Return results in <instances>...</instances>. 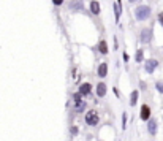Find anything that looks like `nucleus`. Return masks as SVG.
Here are the masks:
<instances>
[{"mask_svg":"<svg viewBox=\"0 0 163 141\" xmlns=\"http://www.w3.org/2000/svg\"><path fill=\"white\" fill-rule=\"evenodd\" d=\"M135 13H136V18L139 21H144L150 16V8L149 6H138L136 10H135Z\"/></svg>","mask_w":163,"mask_h":141,"instance_id":"obj_1","label":"nucleus"},{"mask_svg":"<svg viewBox=\"0 0 163 141\" xmlns=\"http://www.w3.org/2000/svg\"><path fill=\"white\" fill-rule=\"evenodd\" d=\"M86 122L89 125H97L98 124V114H97L95 111H89L86 114Z\"/></svg>","mask_w":163,"mask_h":141,"instance_id":"obj_2","label":"nucleus"},{"mask_svg":"<svg viewBox=\"0 0 163 141\" xmlns=\"http://www.w3.org/2000/svg\"><path fill=\"white\" fill-rule=\"evenodd\" d=\"M150 40H152V30H150V29H144L141 32V41L143 43H149Z\"/></svg>","mask_w":163,"mask_h":141,"instance_id":"obj_3","label":"nucleus"},{"mask_svg":"<svg viewBox=\"0 0 163 141\" xmlns=\"http://www.w3.org/2000/svg\"><path fill=\"white\" fill-rule=\"evenodd\" d=\"M158 67V62L155 60V59H150V60H147L146 62V72L147 73H152L155 68H157Z\"/></svg>","mask_w":163,"mask_h":141,"instance_id":"obj_4","label":"nucleus"},{"mask_svg":"<svg viewBox=\"0 0 163 141\" xmlns=\"http://www.w3.org/2000/svg\"><path fill=\"white\" fill-rule=\"evenodd\" d=\"M83 8H84V3L81 2V0H71V2H70V10L79 11V10H83Z\"/></svg>","mask_w":163,"mask_h":141,"instance_id":"obj_5","label":"nucleus"},{"mask_svg":"<svg viewBox=\"0 0 163 141\" xmlns=\"http://www.w3.org/2000/svg\"><path fill=\"white\" fill-rule=\"evenodd\" d=\"M147 128H149L150 135H155V133H157V120L149 119V122H147Z\"/></svg>","mask_w":163,"mask_h":141,"instance_id":"obj_6","label":"nucleus"},{"mask_svg":"<svg viewBox=\"0 0 163 141\" xmlns=\"http://www.w3.org/2000/svg\"><path fill=\"white\" fill-rule=\"evenodd\" d=\"M149 116H150V108L147 106V105H143V108H141V119L147 120V119H149Z\"/></svg>","mask_w":163,"mask_h":141,"instance_id":"obj_7","label":"nucleus"},{"mask_svg":"<svg viewBox=\"0 0 163 141\" xmlns=\"http://www.w3.org/2000/svg\"><path fill=\"white\" fill-rule=\"evenodd\" d=\"M104 94H106V84H104V83H100L98 86H97V95H98V97H103Z\"/></svg>","mask_w":163,"mask_h":141,"instance_id":"obj_8","label":"nucleus"},{"mask_svg":"<svg viewBox=\"0 0 163 141\" xmlns=\"http://www.w3.org/2000/svg\"><path fill=\"white\" fill-rule=\"evenodd\" d=\"M89 92H90V84H83V86H81V87H79V94H81V95H86V94H89Z\"/></svg>","mask_w":163,"mask_h":141,"instance_id":"obj_9","label":"nucleus"},{"mask_svg":"<svg viewBox=\"0 0 163 141\" xmlns=\"http://www.w3.org/2000/svg\"><path fill=\"white\" fill-rule=\"evenodd\" d=\"M76 101V111H84V108H86V103H84V101L83 100H81V98H78V100H75Z\"/></svg>","mask_w":163,"mask_h":141,"instance_id":"obj_10","label":"nucleus"},{"mask_svg":"<svg viewBox=\"0 0 163 141\" xmlns=\"http://www.w3.org/2000/svg\"><path fill=\"white\" fill-rule=\"evenodd\" d=\"M106 72H108V65L106 64H102V65L98 67V75L102 76V78L106 76Z\"/></svg>","mask_w":163,"mask_h":141,"instance_id":"obj_11","label":"nucleus"},{"mask_svg":"<svg viewBox=\"0 0 163 141\" xmlns=\"http://www.w3.org/2000/svg\"><path fill=\"white\" fill-rule=\"evenodd\" d=\"M90 11H92L94 14H98V13H100V5H98L97 2H92V3H90Z\"/></svg>","mask_w":163,"mask_h":141,"instance_id":"obj_12","label":"nucleus"},{"mask_svg":"<svg viewBox=\"0 0 163 141\" xmlns=\"http://www.w3.org/2000/svg\"><path fill=\"white\" fill-rule=\"evenodd\" d=\"M98 49H100V52L106 54V52H108V45H106V41H100V45H98Z\"/></svg>","mask_w":163,"mask_h":141,"instance_id":"obj_13","label":"nucleus"},{"mask_svg":"<svg viewBox=\"0 0 163 141\" xmlns=\"http://www.w3.org/2000/svg\"><path fill=\"white\" fill-rule=\"evenodd\" d=\"M136 100H138V92L135 91L133 94H131V100H130V103H131V105H135V103H136Z\"/></svg>","mask_w":163,"mask_h":141,"instance_id":"obj_14","label":"nucleus"},{"mask_svg":"<svg viewBox=\"0 0 163 141\" xmlns=\"http://www.w3.org/2000/svg\"><path fill=\"white\" fill-rule=\"evenodd\" d=\"M136 62H143V51L141 49L136 52Z\"/></svg>","mask_w":163,"mask_h":141,"instance_id":"obj_15","label":"nucleus"},{"mask_svg":"<svg viewBox=\"0 0 163 141\" xmlns=\"http://www.w3.org/2000/svg\"><path fill=\"white\" fill-rule=\"evenodd\" d=\"M157 91L158 92H163V84L162 83H157Z\"/></svg>","mask_w":163,"mask_h":141,"instance_id":"obj_16","label":"nucleus"},{"mask_svg":"<svg viewBox=\"0 0 163 141\" xmlns=\"http://www.w3.org/2000/svg\"><path fill=\"white\" fill-rule=\"evenodd\" d=\"M54 2V5H62V3H64V0H52Z\"/></svg>","mask_w":163,"mask_h":141,"instance_id":"obj_17","label":"nucleus"},{"mask_svg":"<svg viewBox=\"0 0 163 141\" xmlns=\"http://www.w3.org/2000/svg\"><path fill=\"white\" fill-rule=\"evenodd\" d=\"M158 19H160V24H162V26H163V13H162V14H160V16H158Z\"/></svg>","mask_w":163,"mask_h":141,"instance_id":"obj_18","label":"nucleus"},{"mask_svg":"<svg viewBox=\"0 0 163 141\" xmlns=\"http://www.w3.org/2000/svg\"><path fill=\"white\" fill-rule=\"evenodd\" d=\"M130 2H135V0H130Z\"/></svg>","mask_w":163,"mask_h":141,"instance_id":"obj_19","label":"nucleus"}]
</instances>
